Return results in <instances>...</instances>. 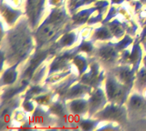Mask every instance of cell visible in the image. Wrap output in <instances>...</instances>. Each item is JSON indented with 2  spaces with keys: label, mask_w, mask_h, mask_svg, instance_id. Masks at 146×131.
Masks as SVG:
<instances>
[{
  "label": "cell",
  "mask_w": 146,
  "mask_h": 131,
  "mask_svg": "<svg viewBox=\"0 0 146 131\" xmlns=\"http://www.w3.org/2000/svg\"><path fill=\"white\" fill-rule=\"evenodd\" d=\"M107 94L109 98L112 101H119L123 97L124 89L123 86L120 85L115 78H110L107 82Z\"/></svg>",
  "instance_id": "cell-3"
},
{
  "label": "cell",
  "mask_w": 146,
  "mask_h": 131,
  "mask_svg": "<svg viewBox=\"0 0 146 131\" xmlns=\"http://www.w3.org/2000/svg\"><path fill=\"white\" fill-rule=\"evenodd\" d=\"M128 107L129 111L132 115L140 116L141 114H146V98L139 97L138 95H133L130 97Z\"/></svg>",
  "instance_id": "cell-2"
},
{
  "label": "cell",
  "mask_w": 146,
  "mask_h": 131,
  "mask_svg": "<svg viewBox=\"0 0 146 131\" xmlns=\"http://www.w3.org/2000/svg\"><path fill=\"white\" fill-rule=\"evenodd\" d=\"M58 28V22H45L36 31V41L43 44L51 40L57 35Z\"/></svg>",
  "instance_id": "cell-1"
},
{
  "label": "cell",
  "mask_w": 146,
  "mask_h": 131,
  "mask_svg": "<svg viewBox=\"0 0 146 131\" xmlns=\"http://www.w3.org/2000/svg\"><path fill=\"white\" fill-rule=\"evenodd\" d=\"M42 6V0H29L27 1V11L30 16H36L40 7Z\"/></svg>",
  "instance_id": "cell-4"
}]
</instances>
